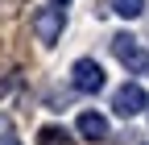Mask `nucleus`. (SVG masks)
I'll return each instance as SVG.
<instances>
[{
    "label": "nucleus",
    "mask_w": 149,
    "mask_h": 145,
    "mask_svg": "<svg viewBox=\"0 0 149 145\" xmlns=\"http://www.w3.org/2000/svg\"><path fill=\"white\" fill-rule=\"evenodd\" d=\"M29 25H33V33H37V42H42V46H58L62 29H66V8H58V4H42V8H33Z\"/></svg>",
    "instance_id": "obj_1"
},
{
    "label": "nucleus",
    "mask_w": 149,
    "mask_h": 145,
    "mask_svg": "<svg viewBox=\"0 0 149 145\" xmlns=\"http://www.w3.org/2000/svg\"><path fill=\"white\" fill-rule=\"evenodd\" d=\"M112 54L120 58V66H128V75H149V50L133 33H116L112 38Z\"/></svg>",
    "instance_id": "obj_2"
},
{
    "label": "nucleus",
    "mask_w": 149,
    "mask_h": 145,
    "mask_svg": "<svg viewBox=\"0 0 149 145\" xmlns=\"http://www.w3.org/2000/svg\"><path fill=\"white\" fill-rule=\"evenodd\" d=\"M70 87L83 91V96L104 91V66H100L95 58H74V62H70Z\"/></svg>",
    "instance_id": "obj_3"
},
{
    "label": "nucleus",
    "mask_w": 149,
    "mask_h": 145,
    "mask_svg": "<svg viewBox=\"0 0 149 145\" xmlns=\"http://www.w3.org/2000/svg\"><path fill=\"white\" fill-rule=\"evenodd\" d=\"M145 108H149V96H145L141 83H124V87H116V96H112V112H116V116L133 120V116L145 112Z\"/></svg>",
    "instance_id": "obj_4"
},
{
    "label": "nucleus",
    "mask_w": 149,
    "mask_h": 145,
    "mask_svg": "<svg viewBox=\"0 0 149 145\" xmlns=\"http://www.w3.org/2000/svg\"><path fill=\"white\" fill-rule=\"evenodd\" d=\"M79 137L83 141H108V120L100 112H83L79 116Z\"/></svg>",
    "instance_id": "obj_5"
},
{
    "label": "nucleus",
    "mask_w": 149,
    "mask_h": 145,
    "mask_svg": "<svg viewBox=\"0 0 149 145\" xmlns=\"http://www.w3.org/2000/svg\"><path fill=\"white\" fill-rule=\"evenodd\" d=\"M37 145H74V137L62 124H46V129H37Z\"/></svg>",
    "instance_id": "obj_6"
},
{
    "label": "nucleus",
    "mask_w": 149,
    "mask_h": 145,
    "mask_svg": "<svg viewBox=\"0 0 149 145\" xmlns=\"http://www.w3.org/2000/svg\"><path fill=\"white\" fill-rule=\"evenodd\" d=\"M108 13L124 17V21H137V17L145 13V0H112V8H108Z\"/></svg>",
    "instance_id": "obj_7"
},
{
    "label": "nucleus",
    "mask_w": 149,
    "mask_h": 145,
    "mask_svg": "<svg viewBox=\"0 0 149 145\" xmlns=\"http://www.w3.org/2000/svg\"><path fill=\"white\" fill-rule=\"evenodd\" d=\"M0 145H21V141H17V137H0Z\"/></svg>",
    "instance_id": "obj_8"
},
{
    "label": "nucleus",
    "mask_w": 149,
    "mask_h": 145,
    "mask_svg": "<svg viewBox=\"0 0 149 145\" xmlns=\"http://www.w3.org/2000/svg\"><path fill=\"white\" fill-rule=\"evenodd\" d=\"M62 4H66V0H62Z\"/></svg>",
    "instance_id": "obj_9"
}]
</instances>
